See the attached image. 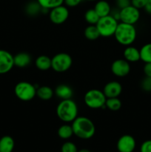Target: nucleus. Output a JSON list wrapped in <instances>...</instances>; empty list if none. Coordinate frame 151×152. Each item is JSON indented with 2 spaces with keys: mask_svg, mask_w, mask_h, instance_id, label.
I'll list each match as a JSON object with an SVG mask.
<instances>
[{
  "mask_svg": "<svg viewBox=\"0 0 151 152\" xmlns=\"http://www.w3.org/2000/svg\"><path fill=\"white\" fill-rule=\"evenodd\" d=\"M73 134L82 140L93 137L96 132V127L91 120L86 117H77L72 122Z\"/></svg>",
  "mask_w": 151,
  "mask_h": 152,
  "instance_id": "1",
  "label": "nucleus"
},
{
  "mask_svg": "<svg viewBox=\"0 0 151 152\" xmlns=\"http://www.w3.org/2000/svg\"><path fill=\"white\" fill-rule=\"evenodd\" d=\"M78 106L73 99H62L56 107V114L65 123H72L78 117Z\"/></svg>",
  "mask_w": 151,
  "mask_h": 152,
  "instance_id": "2",
  "label": "nucleus"
},
{
  "mask_svg": "<svg viewBox=\"0 0 151 152\" xmlns=\"http://www.w3.org/2000/svg\"><path fill=\"white\" fill-rule=\"evenodd\" d=\"M136 36L137 32L134 25L124 22L118 23L114 34L116 41L124 46L131 45L136 40Z\"/></svg>",
  "mask_w": 151,
  "mask_h": 152,
  "instance_id": "3",
  "label": "nucleus"
},
{
  "mask_svg": "<svg viewBox=\"0 0 151 152\" xmlns=\"http://www.w3.org/2000/svg\"><path fill=\"white\" fill-rule=\"evenodd\" d=\"M107 97L102 91L98 89H91L86 92L84 96L85 105L92 109L104 108L105 107Z\"/></svg>",
  "mask_w": 151,
  "mask_h": 152,
  "instance_id": "4",
  "label": "nucleus"
},
{
  "mask_svg": "<svg viewBox=\"0 0 151 152\" xmlns=\"http://www.w3.org/2000/svg\"><path fill=\"white\" fill-rule=\"evenodd\" d=\"M118 25V20L110 14L108 16L101 17L96 25L100 37H110L114 36Z\"/></svg>",
  "mask_w": 151,
  "mask_h": 152,
  "instance_id": "5",
  "label": "nucleus"
},
{
  "mask_svg": "<svg viewBox=\"0 0 151 152\" xmlns=\"http://www.w3.org/2000/svg\"><path fill=\"white\" fill-rule=\"evenodd\" d=\"M36 88L34 85L26 81L19 82L16 85L14 93L16 97L22 101H30L36 96Z\"/></svg>",
  "mask_w": 151,
  "mask_h": 152,
  "instance_id": "6",
  "label": "nucleus"
},
{
  "mask_svg": "<svg viewBox=\"0 0 151 152\" xmlns=\"http://www.w3.org/2000/svg\"><path fill=\"white\" fill-rule=\"evenodd\" d=\"M72 57L67 53H59L51 59V68L54 71L63 73L72 66Z\"/></svg>",
  "mask_w": 151,
  "mask_h": 152,
  "instance_id": "7",
  "label": "nucleus"
},
{
  "mask_svg": "<svg viewBox=\"0 0 151 152\" xmlns=\"http://www.w3.org/2000/svg\"><path fill=\"white\" fill-rule=\"evenodd\" d=\"M140 19V11L132 4L119 10V20L121 22L134 25Z\"/></svg>",
  "mask_w": 151,
  "mask_h": 152,
  "instance_id": "8",
  "label": "nucleus"
},
{
  "mask_svg": "<svg viewBox=\"0 0 151 152\" xmlns=\"http://www.w3.org/2000/svg\"><path fill=\"white\" fill-rule=\"evenodd\" d=\"M68 17H69V10L68 7L63 4L54 7L49 11L50 20L55 25H62L65 23Z\"/></svg>",
  "mask_w": 151,
  "mask_h": 152,
  "instance_id": "9",
  "label": "nucleus"
},
{
  "mask_svg": "<svg viewBox=\"0 0 151 152\" xmlns=\"http://www.w3.org/2000/svg\"><path fill=\"white\" fill-rule=\"evenodd\" d=\"M111 71L118 77H126L130 71V62L124 59H116L111 65Z\"/></svg>",
  "mask_w": 151,
  "mask_h": 152,
  "instance_id": "10",
  "label": "nucleus"
},
{
  "mask_svg": "<svg viewBox=\"0 0 151 152\" xmlns=\"http://www.w3.org/2000/svg\"><path fill=\"white\" fill-rule=\"evenodd\" d=\"M136 140L131 135L121 136L117 142V149L119 152H133L136 148Z\"/></svg>",
  "mask_w": 151,
  "mask_h": 152,
  "instance_id": "11",
  "label": "nucleus"
},
{
  "mask_svg": "<svg viewBox=\"0 0 151 152\" xmlns=\"http://www.w3.org/2000/svg\"><path fill=\"white\" fill-rule=\"evenodd\" d=\"M14 66L13 56L4 50H0V74L9 72Z\"/></svg>",
  "mask_w": 151,
  "mask_h": 152,
  "instance_id": "12",
  "label": "nucleus"
},
{
  "mask_svg": "<svg viewBox=\"0 0 151 152\" xmlns=\"http://www.w3.org/2000/svg\"><path fill=\"white\" fill-rule=\"evenodd\" d=\"M102 91L107 98L118 97L122 91V86L118 82L111 81L105 85Z\"/></svg>",
  "mask_w": 151,
  "mask_h": 152,
  "instance_id": "13",
  "label": "nucleus"
},
{
  "mask_svg": "<svg viewBox=\"0 0 151 152\" xmlns=\"http://www.w3.org/2000/svg\"><path fill=\"white\" fill-rule=\"evenodd\" d=\"M32 58L28 53L20 52L13 56V62L15 66L18 68H25L31 63Z\"/></svg>",
  "mask_w": 151,
  "mask_h": 152,
  "instance_id": "14",
  "label": "nucleus"
},
{
  "mask_svg": "<svg viewBox=\"0 0 151 152\" xmlns=\"http://www.w3.org/2000/svg\"><path fill=\"white\" fill-rule=\"evenodd\" d=\"M124 59L129 62H136L140 60V50L133 46H127L124 50Z\"/></svg>",
  "mask_w": 151,
  "mask_h": 152,
  "instance_id": "15",
  "label": "nucleus"
},
{
  "mask_svg": "<svg viewBox=\"0 0 151 152\" xmlns=\"http://www.w3.org/2000/svg\"><path fill=\"white\" fill-rule=\"evenodd\" d=\"M54 94L62 99H71L73 94V89L69 86L62 84L58 86L54 91Z\"/></svg>",
  "mask_w": 151,
  "mask_h": 152,
  "instance_id": "16",
  "label": "nucleus"
},
{
  "mask_svg": "<svg viewBox=\"0 0 151 152\" xmlns=\"http://www.w3.org/2000/svg\"><path fill=\"white\" fill-rule=\"evenodd\" d=\"M94 10L101 18L110 14L111 7L109 3L105 0H98L95 4Z\"/></svg>",
  "mask_w": 151,
  "mask_h": 152,
  "instance_id": "17",
  "label": "nucleus"
},
{
  "mask_svg": "<svg viewBox=\"0 0 151 152\" xmlns=\"http://www.w3.org/2000/svg\"><path fill=\"white\" fill-rule=\"evenodd\" d=\"M53 95H54V91L49 86H43L36 88V96L41 100H50Z\"/></svg>",
  "mask_w": 151,
  "mask_h": 152,
  "instance_id": "18",
  "label": "nucleus"
},
{
  "mask_svg": "<svg viewBox=\"0 0 151 152\" xmlns=\"http://www.w3.org/2000/svg\"><path fill=\"white\" fill-rule=\"evenodd\" d=\"M35 65L40 71H47L51 68V58L46 55H41L36 58Z\"/></svg>",
  "mask_w": 151,
  "mask_h": 152,
  "instance_id": "19",
  "label": "nucleus"
},
{
  "mask_svg": "<svg viewBox=\"0 0 151 152\" xmlns=\"http://www.w3.org/2000/svg\"><path fill=\"white\" fill-rule=\"evenodd\" d=\"M42 12V7L36 1H31L25 6V13L30 16H36Z\"/></svg>",
  "mask_w": 151,
  "mask_h": 152,
  "instance_id": "20",
  "label": "nucleus"
},
{
  "mask_svg": "<svg viewBox=\"0 0 151 152\" xmlns=\"http://www.w3.org/2000/svg\"><path fill=\"white\" fill-rule=\"evenodd\" d=\"M14 140L10 136H4L0 139V152H12L14 148Z\"/></svg>",
  "mask_w": 151,
  "mask_h": 152,
  "instance_id": "21",
  "label": "nucleus"
},
{
  "mask_svg": "<svg viewBox=\"0 0 151 152\" xmlns=\"http://www.w3.org/2000/svg\"><path fill=\"white\" fill-rule=\"evenodd\" d=\"M84 34L85 38L87 39L88 40H90V41L96 40L100 37V34H99V31H98L97 27H96V25H89L84 29Z\"/></svg>",
  "mask_w": 151,
  "mask_h": 152,
  "instance_id": "22",
  "label": "nucleus"
},
{
  "mask_svg": "<svg viewBox=\"0 0 151 152\" xmlns=\"http://www.w3.org/2000/svg\"><path fill=\"white\" fill-rule=\"evenodd\" d=\"M73 134L72 126L68 124H64L58 129V136L63 140H68Z\"/></svg>",
  "mask_w": 151,
  "mask_h": 152,
  "instance_id": "23",
  "label": "nucleus"
},
{
  "mask_svg": "<svg viewBox=\"0 0 151 152\" xmlns=\"http://www.w3.org/2000/svg\"><path fill=\"white\" fill-rule=\"evenodd\" d=\"M41 7L46 10H51L64 4V0H37Z\"/></svg>",
  "mask_w": 151,
  "mask_h": 152,
  "instance_id": "24",
  "label": "nucleus"
},
{
  "mask_svg": "<svg viewBox=\"0 0 151 152\" xmlns=\"http://www.w3.org/2000/svg\"><path fill=\"white\" fill-rule=\"evenodd\" d=\"M139 50L141 60L144 62L145 63L151 62V43H147L143 45Z\"/></svg>",
  "mask_w": 151,
  "mask_h": 152,
  "instance_id": "25",
  "label": "nucleus"
},
{
  "mask_svg": "<svg viewBox=\"0 0 151 152\" xmlns=\"http://www.w3.org/2000/svg\"><path fill=\"white\" fill-rule=\"evenodd\" d=\"M100 17L96 12V10H94V8L89 9L84 13V19L89 25H96Z\"/></svg>",
  "mask_w": 151,
  "mask_h": 152,
  "instance_id": "26",
  "label": "nucleus"
},
{
  "mask_svg": "<svg viewBox=\"0 0 151 152\" xmlns=\"http://www.w3.org/2000/svg\"><path fill=\"white\" fill-rule=\"evenodd\" d=\"M105 107L113 111H116L121 108V102L118 97L107 98L105 102Z\"/></svg>",
  "mask_w": 151,
  "mask_h": 152,
  "instance_id": "27",
  "label": "nucleus"
},
{
  "mask_svg": "<svg viewBox=\"0 0 151 152\" xmlns=\"http://www.w3.org/2000/svg\"><path fill=\"white\" fill-rule=\"evenodd\" d=\"M62 152H78L77 147L73 142H66L62 145L61 148Z\"/></svg>",
  "mask_w": 151,
  "mask_h": 152,
  "instance_id": "28",
  "label": "nucleus"
},
{
  "mask_svg": "<svg viewBox=\"0 0 151 152\" xmlns=\"http://www.w3.org/2000/svg\"><path fill=\"white\" fill-rule=\"evenodd\" d=\"M142 88L145 91H151V77H146L141 83Z\"/></svg>",
  "mask_w": 151,
  "mask_h": 152,
  "instance_id": "29",
  "label": "nucleus"
},
{
  "mask_svg": "<svg viewBox=\"0 0 151 152\" xmlns=\"http://www.w3.org/2000/svg\"><path fill=\"white\" fill-rule=\"evenodd\" d=\"M148 0H131V4L138 9L144 8Z\"/></svg>",
  "mask_w": 151,
  "mask_h": 152,
  "instance_id": "30",
  "label": "nucleus"
},
{
  "mask_svg": "<svg viewBox=\"0 0 151 152\" xmlns=\"http://www.w3.org/2000/svg\"><path fill=\"white\" fill-rule=\"evenodd\" d=\"M141 152H151V140L144 141L140 148Z\"/></svg>",
  "mask_w": 151,
  "mask_h": 152,
  "instance_id": "31",
  "label": "nucleus"
},
{
  "mask_svg": "<svg viewBox=\"0 0 151 152\" xmlns=\"http://www.w3.org/2000/svg\"><path fill=\"white\" fill-rule=\"evenodd\" d=\"M115 4H116L117 7L119 8V10H121V9L130 5L131 0H115Z\"/></svg>",
  "mask_w": 151,
  "mask_h": 152,
  "instance_id": "32",
  "label": "nucleus"
},
{
  "mask_svg": "<svg viewBox=\"0 0 151 152\" xmlns=\"http://www.w3.org/2000/svg\"><path fill=\"white\" fill-rule=\"evenodd\" d=\"M82 0H64V3L67 7H74L78 6Z\"/></svg>",
  "mask_w": 151,
  "mask_h": 152,
  "instance_id": "33",
  "label": "nucleus"
},
{
  "mask_svg": "<svg viewBox=\"0 0 151 152\" xmlns=\"http://www.w3.org/2000/svg\"><path fill=\"white\" fill-rule=\"evenodd\" d=\"M144 73L146 77H151V62L145 63L144 66Z\"/></svg>",
  "mask_w": 151,
  "mask_h": 152,
  "instance_id": "34",
  "label": "nucleus"
},
{
  "mask_svg": "<svg viewBox=\"0 0 151 152\" xmlns=\"http://www.w3.org/2000/svg\"><path fill=\"white\" fill-rule=\"evenodd\" d=\"M144 8L145 11L147 13H149V14H151V0H148L146 5H145V7Z\"/></svg>",
  "mask_w": 151,
  "mask_h": 152,
  "instance_id": "35",
  "label": "nucleus"
},
{
  "mask_svg": "<svg viewBox=\"0 0 151 152\" xmlns=\"http://www.w3.org/2000/svg\"><path fill=\"white\" fill-rule=\"evenodd\" d=\"M78 152H90V151H89L88 149H85V148H84V149L80 150V151H78Z\"/></svg>",
  "mask_w": 151,
  "mask_h": 152,
  "instance_id": "36",
  "label": "nucleus"
},
{
  "mask_svg": "<svg viewBox=\"0 0 151 152\" xmlns=\"http://www.w3.org/2000/svg\"><path fill=\"white\" fill-rule=\"evenodd\" d=\"M85 1H98V0H85Z\"/></svg>",
  "mask_w": 151,
  "mask_h": 152,
  "instance_id": "37",
  "label": "nucleus"
}]
</instances>
